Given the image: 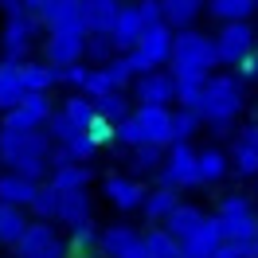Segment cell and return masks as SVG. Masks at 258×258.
<instances>
[{
  "label": "cell",
  "mask_w": 258,
  "mask_h": 258,
  "mask_svg": "<svg viewBox=\"0 0 258 258\" xmlns=\"http://www.w3.org/2000/svg\"><path fill=\"white\" fill-rule=\"evenodd\" d=\"M20 258H71V242L63 239V231L55 223H39V219H32V227H28V235L20 239L16 246Z\"/></svg>",
  "instance_id": "obj_6"
},
{
  "label": "cell",
  "mask_w": 258,
  "mask_h": 258,
  "mask_svg": "<svg viewBox=\"0 0 258 258\" xmlns=\"http://www.w3.org/2000/svg\"><path fill=\"white\" fill-rule=\"evenodd\" d=\"M133 98L141 106H164L168 110V102H176V79H172V71L141 75V79L133 82Z\"/></svg>",
  "instance_id": "obj_12"
},
{
  "label": "cell",
  "mask_w": 258,
  "mask_h": 258,
  "mask_svg": "<svg viewBox=\"0 0 258 258\" xmlns=\"http://www.w3.org/2000/svg\"><path fill=\"white\" fill-rule=\"evenodd\" d=\"M215 258H246V242H223L215 250Z\"/></svg>",
  "instance_id": "obj_46"
},
{
  "label": "cell",
  "mask_w": 258,
  "mask_h": 258,
  "mask_svg": "<svg viewBox=\"0 0 258 258\" xmlns=\"http://www.w3.org/2000/svg\"><path fill=\"white\" fill-rule=\"evenodd\" d=\"M242 106H246L242 82L235 79V75H211L208 86H204V98H200V106H196V113L204 117V125L227 129L242 113Z\"/></svg>",
  "instance_id": "obj_2"
},
{
  "label": "cell",
  "mask_w": 258,
  "mask_h": 258,
  "mask_svg": "<svg viewBox=\"0 0 258 258\" xmlns=\"http://www.w3.org/2000/svg\"><path fill=\"white\" fill-rule=\"evenodd\" d=\"M90 180H94V168H90V164H63V168H51L47 184L59 196H67V192H86Z\"/></svg>",
  "instance_id": "obj_23"
},
{
  "label": "cell",
  "mask_w": 258,
  "mask_h": 258,
  "mask_svg": "<svg viewBox=\"0 0 258 258\" xmlns=\"http://www.w3.org/2000/svg\"><path fill=\"white\" fill-rule=\"evenodd\" d=\"M113 59H117V47L110 43V35H86V67L102 71V67H110Z\"/></svg>",
  "instance_id": "obj_35"
},
{
  "label": "cell",
  "mask_w": 258,
  "mask_h": 258,
  "mask_svg": "<svg viewBox=\"0 0 258 258\" xmlns=\"http://www.w3.org/2000/svg\"><path fill=\"white\" fill-rule=\"evenodd\" d=\"M176 208H180V196L176 192H168V188H153V192L145 196V208H141V211H145L149 223H164Z\"/></svg>",
  "instance_id": "obj_30"
},
{
  "label": "cell",
  "mask_w": 258,
  "mask_h": 258,
  "mask_svg": "<svg viewBox=\"0 0 258 258\" xmlns=\"http://www.w3.org/2000/svg\"><path fill=\"white\" fill-rule=\"evenodd\" d=\"M86 133L94 137L98 145H106V141H117V125H110V121H102V117H98V121H94L90 129H86Z\"/></svg>",
  "instance_id": "obj_45"
},
{
  "label": "cell",
  "mask_w": 258,
  "mask_h": 258,
  "mask_svg": "<svg viewBox=\"0 0 258 258\" xmlns=\"http://www.w3.org/2000/svg\"><path fill=\"white\" fill-rule=\"evenodd\" d=\"M32 12L47 28V35H59V32H82L86 35L82 0H32Z\"/></svg>",
  "instance_id": "obj_8"
},
{
  "label": "cell",
  "mask_w": 258,
  "mask_h": 258,
  "mask_svg": "<svg viewBox=\"0 0 258 258\" xmlns=\"http://www.w3.org/2000/svg\"><path fill=\"white\" fill-rule=\"evenodd\" d=\"M121 16V4L117 0H82V24L86 35H110L113 24Z\"/></svg>",
  "instance_id": "obj_18"
},
{
  "label": "cell",
  "mask_w": 258,
  "mask_h": 258,
  "mask_svg": "<svg viewBox=\"0 0 258 258\" xmlns=\"http://www.w3.org/2000/svg\"><path fill=\"white\" fill-rule=\"evenodd\" d=\"M35 196H39V184L16 176V172H4V176H0V204L20 208V211H32Z\"/></svg>",
  "instance_id": "obj_20"
},
{
  "label": "cell",
  "mask_w": 258,
  "mask_h": 258,
  "mask_svg": "<svg viewBox=\"0 0 258 258\" xmlns=\"http://www.w3.org/2000/svg\"><path fill=\"white\" fill-rule=\"evenodd\" d=\"M98 239H102V231H98L94 223H82V227H75V231H71V242H75V246H86V250H90V246H98Z\"/></svg>",
  "instance_id": "obj_44"
},
{
  "label": "cell",
  "mask_w": 258,
  "mask_h": 258,
  "mask_svg": "<svg viewBox=\"0 0 258 258\" xmlns=\"http://www.w3.org/2000/svg\"><path fill=\"white\" fill-rule=\"evenodd\" d=\"M208 12V4H200V0H164V28H172V32H192V24Z\"/></svg>",
  "instance_id": "obj_22"
},
{
  "label": "cell",
  "mask_w": 258,
  "mask_h": 258,
  "mask_svg": "<svg viewBox=\"0 0 258 258\" xmlns=\"http://www.w3.org/2000/svg\"><path fill=\"white\" fill-rule=\"evenodd\" d=\"M137 121L145 129V141L149 145H176L172 141V106H137Z\"/></svg>",
  "instance_id": "obj_16"
},
{
  "label": "cell",
  "mask_w": 258,
  "mask_h": 258,
  "mask_svg": "<svg viewBox=\"0 0 258 258\" xmlns=\"http://www.w3.org/2000/svg\"><path fill=\"white\" fill-rule=\"evenodd\" d=\"M63 113L82 129V133H86V129L98 121V102H94V98H86V94H71L63 102Z\"/></svg>",
  "instance_id": "obj_32"
},
{
  "label": "cell",
  "mask_w": 258,
  "mask_h": 258,
  "mask_svg": "<svg viewBox=\"0 0 258 258\" xmlns=\"http://www.w3.org/2000/svg\"><path fill=\"white\" fill-rule=\"evenodd\" d=\"M231 172V157L223 149H200V184H219Z\"/></svg>",
  "instance_id": "obj_31"
},
{
  "label": "cell",
  "mask_w": 258,
  "mask_h": 258,
  "mask_svg": "<svg viewBox=\"0 0 258 258\" xmlns=\"http://www.w3.org/2000/svg\"><path fill=\"white\" fill-rule=\"evenodd\" d=\"M137 8H141L145 28H161L164 24V0H145V4H137Z\"/></svg>",
  "instance_id": "obj_43"
},
{
  "label": "cell",
  "mask_w": 258,
  "mask_h": 258,
  "mask_svg": "<svg viewBox=\"0 0 258 258\" xmlns=\"http://www.w3.org/2000/svg\"><path fill=\"white\" fill-rule=\"evenodd\" d=\"M246 258H258V231L246 239Z\"/></svg>",
  "instance_id": "obj_48"
},
{
  "label": "cell",
  "mask_w": 258,
  "mask_h": 258,
  "mask_svg": "<svg viewBox=\"0 0 258 258\" xmlns=\"http://www.w3.org/2000/svg\"><path fill=\"white\" fill-rule=\"evenodd\" d=\"M258 32L250 24H223L215 35V51H219V63L227 67H242L250 55H258Z\"/></svg>",
  "instance_id": "obj_9"
},
{
  "label": "cell",
  "mask_w": 258,
  "mask_h": 258,
  "mask_svg": "<svg viewBox=\"0 0 258 258\" xmlns=\"http://www.w3.org/2000/svg\"><path fill=\"white\" fill-rule=\"evenodd\" d=\"M133 113H137V110L129 106L125 94H106V98H98V117H102V121H110V125H121V121H129Z\"/></svg>",
  "instance_id": "obj_34"
},
{
  "label": "cell",
  "mask_w": 258,
  "mask_h": 258,
  "mask_svg": "<svg viewBox=\"0 0 258 258\" xmlns=\"http://www.w3.org/2000/svg\"><path fill=\"white\" fill-rule=\"evenodd\" d=\"M145 246V235L137 231V227H125V223H113L102 231V239H98V250H102V258H129L137 254Z\"/></svg>",
  "instance_id": "obj_14"
},
{
  "label": "cell",
  "mask_w": 258,
  "mask_h": 258,
  "mask_svg": "<svg viewBox=\"0 0 258 258\" xmlns=\"http://www.w3.org/2000/svg\"><path fill=\"white\" fill-rule=\"evenodd\" d=\"M82 94L98 102V98L117 94V90H113V82H110V75H106V71H94V67H90V79H86V90H82Z\"/></svg>",
  "instance_id": "obj_41"
},
{
  "label": "cell",
  "mask_w": 258,
  "mask_h": 258,
  "mask_svg": "<svg viewBox=\"0 0 258 258\" xmlns=\"http://www.w3.org/2000/svg\"><path fill=\"white\" fill-rule=\"evenodd\" d=\"M20 75H24V90H28V94H47L55 82H63L59 71H55L51 63H24Z\"/></svg>",
  "instance_id": "obj_28"
},
{
  "label": "cell",
  "mask_w": 258,
  "mask_h": 258,
  "mask_svg": "<svg viewBox=\"0 0 258 258\" xmlns=\"http://www.w3.org/2000/svg\"><path fill=\"white\" fill-rule=\"evenodd\" d=\"M43 55H47V63L55 67V71H67V67H75V63H82V59H86V35H82V32L47 35Z\"/></svg>",
  "instance_id": "obj_11"
},
{
  "label": "cell",
  "mask_w": 258,
  "mask_h": 258,
  "mask_svg": "<svg viewBox=\"0 0 258 258\" xmlns=\"http://www.w3.org/2000/svg\"><path fill=\"white\" fill-rule=\"evenodd\" d=\"M145 254L149 258H184V246H180L164 227H149L145 235Z\"/></svg>",
  "instance_id": "obj_33"
},
{
  "label": "cell",
  "mask_w": 258,
  "mask_h": 258,
  "mask_svg": "<svg viewBox=\"0 0 258 258\" xmlns=\"http://www.w3.org/2000/svg\"><path fill=\"white\" fill-rule=\"evenodd\" d=\"M204 223H208V215L196 208V204H180V208L172 211L168 219H164V231H168V235H172V239L184 246L188 239H196V235L204 231Z\"/></svg>",
  "instance_id": "obj_19"
},
{
  "label": "cell",
  "mask_w": 258,
  "mask_h": 258,
  "mask_svg": "<svg viewBox=\"0 0 258 258\" xmlns=\"http://www.w3.org/2000/svg\"><path fill=\"white\" fill-rule=\"evenodd\" d=\"M51 113H55V106H51L47 94H28L12 113H4L0 129L4 133H39V129H47Z\"/></svg>",
  "instance_id": "obj_10"
},
{
  "label": "cell",
  "mask_w": 258,
  "mask_h": 258,
  "mask_svg": "<svg viewBox=\"0 0 258 258\" xmlns=\"http://www.w3.org/2000/svg\"><path fill=\"white\" fill-rule=\"evenodd\" d=\"M231 168L239 172L242 180H258V125H246L239 129L235 137V153H231Z\"/></svg>",
  "instance_id": "obj_17"
},
{
  "label": "cell",
  "mask_w": 258,
  "mask_h": 258,
  "mask_svg": "<svg viewBox=\"0 0 258 258\" xmlns=\"http://www.w3.org/2000/svg\"><path fill=\"white\" fill-rule=\"evenodd\" d=\"M223 246V231H219V223H215V215H211L208 223H204V231L196 235V239L184 242V258H215V250Z\"/></svg>",
  "instance_id": "obj_26"
},
{
  "label": "cell",
  "mask_w": 258,
  "mask_h": 258,
  "mask_svg": "<svg viewBox=\"0 0 258 258\" xmlns=\"http://www.w3.org/2000/svg\"><path fill=\"white\" fill-rule=\"evenodd\" d=\"M59 149H67V157H71L75 164H90V157L98 153V141L90 137V133H79L71 145H59Z\"/></svg>",
  "instance_id": "obj_39"
},
{
  "label": "cell",
  "mask_w": 258,
  "mask_h": 258,
  "mask_svg": "<svg viewBox=\"0 0 258 258\" xmlns=\"http://www.w3.org/2000/svg\"><path fill=\"white\" fill-rule=\"evenodd\" d=\"M32 215L39 223H59V192L51 184H39V196L32 204Z\"/></svg>",
  "instance_id": "obj_36"
},
{
  "label": "cell",
  "mask_w": 258,
  "mask_h": 258,
  "mask_svg": "<svg viewBox=\"0 0 258 258\" xmlns=\"http://www.w3.org/2000/svg\"><path fill=\"white\" fill-rule=\"evenodd\" d=\"M208 12L219 24H250V16L258 12V0H211Z\"/></svg>",
  "instance_id": "obj_25"
},
{
  "label": "cell",
  "mask_w": 258,
  "mask_h": 258,
  "mask_svg": "<svg viewBox=\"0 0 258 258\" xmlns=\"http://www.w3.org/2000/svg\"><path fill=\"white\" fill-rule=\"evenodd\" d=\"M157 176H161V188H168V192L196 188L200 184V153L192 145H172L168 149V161H164V168Z\"/></svg>",
  "instance_id": "obj_7"
},
{
  "label": "cell",
  "mask_w": 258,
  "mask_h": 258,
  "mask_svg": "<svg viewBox=\"0 0 258 258\" xmlns=\"http://www.w3.org/2000/svg\"><path fill=\"white\" fill-rule=\"evenodd\" d=\"M172 43H176V32H172V28H164V24L161 28H149L145 39L129 51V63L137 71V79H141V75H157L164 63H172Z\"/></svg>",
  "instance_id": "obj_4"
},
{
  "label": "cell",
  "mask_w": 258,
  "mask_h": 258,
  "mask_svg": "<svg viewBox=\"0 0 258 258\" xmlns=\"http://www.w3.org/2000/svg\"><path fill=\"white\" fill-rule=\"evenodd\" d=\"M24 98H28V90H24V75H20V67L0 63V110L12 113Z\"/></svg>",
  "instance_id": "obj_24"
},
{
  "label": "cell",
  "mask_w": 258,
  "mask_h": 258,
  "mask_svg": "<svg viewBox=\"0 0 258 258\" xmlns=\"http://www.w3.org/2000/svg\"><path fill=\"white\" fill-rule=\"evenodd\" d=\"M59 223L67 231H75L82 223H94V204H90V192H67L59 196Z\"/></svg>",
  "instance_id": "obj_21"
},
{
  "label": "cell",
  "mask_w": 258,
  "mask_h": 258,
  "mask_svg": "<svg viewBox=\"0 0 258 258\" xmlns=\"http://www.w3.org/2000/svg\"><path fill=\"white\" fill-rule=\"evenodd\" d=\"M117 141H121V145H129V149L149 145V141H145V129H141V121H137V113H133L129 121H121V125H117Z\"/></svg>",
  "instance_id": "obj_40"
},
{
  "label": "cell",
  "mask_w": 258,
  "mask_h": 258,
  "mask_svg": "<svg viewBox=\"0 0 258 258\" xmlns=\"http://www.w3.org/2000/svg\"><path fill=\"white\" fill-rule=\"evenodd\" d=\"M145 32L149 28H145V20H141V8L137 4H121V16H117V24H113V32H110V43L117 47V55H129L145 39Z\"/></svg>",
  "instance_id": "obj_13"
},
{
  "label": "cell",
  "mask_w": 258,
  "mask_h": 258,
  "mask_svg": "<svg viewBox=\"0 0 258 258\" xmlns=\"http://www.w3.org/2000/svg\"><path fill=\"white\" fill-rule=\"evenodd\" d=\"M164 161H168V157H164L161 145H141V149H133V153H129L133 180H137V176H157V172L164 168Z\"/></svg>",
  "instance_id": "obj_29"
},
{
  "label": "cell",
  "mask_w": 258,
  "mask_h": 258,
  "mask_svg": "<svg viewBox=\"0 0 258 258\" xmlns=\"http://www.w3.org/2000/svg\"><path fill=\"white\" fill-rule=\"evenodd\" d=\"M51 153H55V141L47 137V129H39V133H4L0 129V164L32 184H39L43 176L51 180Z\"/></svg>",
  "instance_id": "obj_1"
},
{
  "label": "cell",
  "mask_w": 258,
  "mask_h": 258,
  "mask_svg": "<svg viewBox=\"0 0 258 258\" xmlns=\"http://www.w3.org/2000/svg\"><path fill=\"white\" fill-rule=\"evenodd\" d=\"M79 133H82V129L75 125V121H71L63 110H55V113H51V121H47V137L55 141V145H71V141H75Z\"/></svg>",
  "instance_id": "obj_38"
},
{
  "label": "cell",
  "mask_w": 258,
  "mask_h": 258,
  "mask_svg": "<svg viewBox=\"0 0 258 258\" xmlns=\"http://www.w3.org/2000/svg\"><path fill=\"white\" fill-rule=\"evenodd\" d=\"M200 125H204V117L196 110H172V141H176V145H188V137H192Z\"/></svg>",
  "instance_id": "obj_37"
},
{
  "label": "cell",
  "mask_w": 258,
  "mask_h": 258,
  "mask_svg": "<svg viewBox=\"0 0 258 258\" xmlns=\"http://www.w3.org/2000/svg\"><path fill=\"white\" fill-rule=\"evenodd\" d=\"M0 8H4V32H0V39H4V63L24 67L28 51H32V39L39 32V16L32 12V0L28 4L4 0Z\"/></svg>",
  "instance_id": "obj_3"
},
{
  "label": "cell",
  "mask_w": 258,
  "mask_h": 258,
  "mask_svg": "<svg viewBox=\"0 0 258 258\" xmlns=\"http://www.w3.org/2000/svg\"><path fill=\"white\" fill-rule=\"evenodd\" d=\"M235 79H239V82H246V79H258V55H250V59H246V63H242L239 71H235Z\"/></svg>",
  "instance_id": "obj_47"
},
{
  "label": "cell",
  "mask_w": 258,
  "mask_h": 258,
  "mask_svg": "<svg viewBox=\"0 0 258 258\" xmlns=\"http://www.w3.org/2000/svg\"><path fill=\"white\" fill-rule=\"evenodd\" d=\"M102 196L117 211H137V208H145L149 192L141 188V180H133V176H106L102 180Z\"/></svg>",
  "instance_id": "obj_15"
},
{
  "label": "cell",
  "mask_w": 258,
  "mask_h": 258,
  "mask_svg": "<svg viewBox=\"0 0 258 258\" xmlns=\"http://www.w3.org/2000/svg\"><path fill=\"white\" fill-rule=\"evenodd\" d=\"M59 79L82 94V90H86V79H90V67H86V63H75V67H67V71H59Z\"/></svg>",
  "instance_id": "obj_42"
},
{
  "label": "cell",
  "mask_w": 258,
  "mask_h": 258,
  "mask_svg": "<svg viewBox=\"0 0 258 258\" xmlns=\"http://www.w3.org/2000/svg\"><path fill=\"white\" fill-rule=\"evenodd\" d=\"M215 223L223 231V242H246L258 231V215L246 196H223V204L215 211Z\"/></svg>",
  "instance_id": "obj_5"
},
{
  "label": "cell",
  "mask_w": 258,
  "mask_h": 258,
  "mask_svg": "<svg viewBox=\"0 0 258 258\" xmlns=\"http://www.w3.org/2000/svg\"><path fill=\"white\" fill-rule=\"evenodd\" d=\"M28 227H32V219L20 208L0 204V242H4V246H20V239L28 235Z\"/></svg>",
  "instance_id": "obj_27"
},
{
  "label": "cell",
  "mask_w": 258,
  "mask_h": 258,
  "mask_svg": "<svg viewBox=\"0 0 258 258\" xmlns=\"http://www.w3.org/2000/svg\"><path fill=\"white\" fill-rule=\"evenodd\" d=\"M129 258H149V254H145V246H141V250H137V254H129Z\"/></svg>",
  "instance_id": "obj_49"
}]
</instances>
